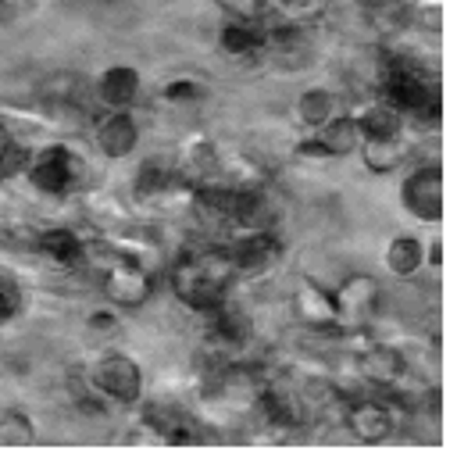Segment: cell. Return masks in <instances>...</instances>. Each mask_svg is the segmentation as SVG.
Segmentation results:
<instances>
[{
	"instance_id": "6da1fadb",
	"label": "cell",
	"mask_w": 457,
	"mask_h": 461,
	"mask_svg": "<svg viewBox=\"0 0 457 461\" xmlns=\"http://www.w3.org/2000/svg\"><path fill=\"white\" fill-rule=\"evenodd\" d=\"M168 283L172 294L197 315H208L211 308H219L222 301L232 297V283H236V268L228 261L226 247H190L175 258V265L168 268Z\"/></svg>"
},
{
	"instance_id": "7a4b0ae2",
	"label": "cell",
	"mask_w": 457,
	"mask_h": 461,
	"mask_svg": "<svg viewBox=\"0 0 457 461\" xmlns=\"http://www.w3.org/2000/svg\"><path fill=\"white\" fill-rule=\"evenodd\" d=\"M379 86H382V101L393 104L400 115L418 118V122H436L440 118V90L436 83L408 65L397 54H382L379 58Z\"/></svg>"
},
{
	"instance_id": "3957f363",
	"label": "cell",
	"mask_w": 457,
	"mask_h": 461,
	"mask_svg": "<svg viewBox=\"0 0 457 461\" xmlns=\"http://www.w3.org/2000/svg\"><path fill=\"white\" fill-rule=\"evenodd\" d=\"M132 197L143 212L154 215H179L190 212V197H193V183L175 168V161H147L136 172L132 183Z\"/></svg>"
},
{
	"instance_id": "277c9868",
	"label": "cell",
	"mask_w": 457,
	"mask_h": 461,
	"mask_svg": "<svg viewBox=\"0 0 457 461\" xmlns=\"http://www.w3.org/2000/svg\"><path fill=\"white\" fill-rule=\"evenodd\" d=\"M83 161L65 147V143H47L36 154H29L22 176L29 179V186L43 197H65L76 190V183L83 179Z\"/></svg>"
},
{
	"instance_id": "5b68a950",
	"label": "cell",
	"mask_w": 457,
	"mask_h": 461,
	"mask_svg": "<svg viewBox=\"0 0 457 461\" xmlns=\"http://www.w3.org/2000/svg\"><path fill=\"white\" fill-rule=\"evenodd\" d=\"M336 297V333L340 337H361L372 330L375 312H379V283L375 276L354 272L333 290Z\"/></svg>"
},
{
	"instance_id": "8992f818",
	"label": "cell",
	"mask_w": 457,
	"mask_h": 461,
	"mask_svg": "<svg viewBox=\"0 0 457 461\" xmlns=\"http://www.w3.org/2000/svg\"><path fill=\"white\" fill-rule=\"evenodd\" d=\"M254 408L261 411V422H264L268 429L290 433V429H304V426L311 422L308 401H304V393H300V383H293V379H286V375H264Z\"/></svg>"
},
{
	"instance_id": "52a82bcc",
	"label": "cell",
	"mask_w": 457,
	"mask_h": 461,
	"mask_svg": "<svg viewBox=\"0 0 457 461\" xmlns=\"http://www.w3.org/2000/svg\"><path fill=\"white\" fill-rule=\"evenodd\" d=\"M101 290H104V297L112 301L114 308L132 312V308H143L150 301L154 276H150L147 265H139L132 254H125L118 247V254H114L112 261L104 265V272H101Z\"/></svg>"
},
{
	"instance_id": "ba28073f",
	"label": "cell",
	"mask_w": 457,
	"mask_h": 461,
	"mask_svg": "<svg viewBox=\"0 0 457 461\" xmlns=\"http://www.w3.org/2000/svg\"><path fill=\"white\" fill-rule=\"evenodd\" d=\"M139 429H147V444L157 447H190L204 440V426L175 401H150L143 408Z\"/></svg>"
},
{
	"instance_id": "9c48e42d",
	"label": "cell",
	"mask_w": 457,
	"mask_h": 461,
	"mask_svg": "<svg viewBox=\"0 0 457 461\" xmlns=\"http://www.w3.org/2000/svg\"><path fill=\"white\" fill-rule=\"evenodd\" d=\"M86 375H90L94 390H97L108 404L132 408V404H139V397H143V372H139V365H136L129 354H118V350H114V354L97 357Z\"/></svg>"
},
{
	"instance_id": "30bf717a",
	"label": "cell",
	"mask_w": 457,
	"mask_h": 461,
	"mask_svg": "<svg viewBox=\"0 0 457 461\" xmlns=\"http://www.w3.org/2000/svg\"><path fill=\"white\" fill-rule=\"evenodd\" d=\"M340 422L357 444H386L393 437V429H397L393 408L386 401H379L375 393L372 397H346Z\"/></svg>"
},
{
	"instance_id": "8fae6325",
	"label": "cell",
	"mask_w": 457,
	"mask_h": 461,
	"mask_svg": "<svg viewBox=\"0 0 457 461\" xmlns=\"http://www.w3.org/2000/svg\"><path fill=\"white\" fill-rule=\"evenodd\" d=\"M400 201H404V208H408L418 222L436 226V222L444 219V172H440V165H418V168L404 179Z\"/></svg>"
},
{
	"instance_id": "7c38bea8",
	"label": "cell",
	"mask_w": 457,
	"mask_h": 461,
	"mask_svg": "<svg viewBox=\"0 0 457 461\" xmlns=\"http://www.w3.org/2000/svg\"><path fill=\"white\" fill-rule=\"evenodd\" d=\"M228 261L236 268V276H264L279 265L282 258V240L272 230H254L232 236V243L226 247Z\"/></svg>"
},
{
	"instance_id": "4fadbf2b",
	"label": "cell",
	"mask_w": 457,
	"mask_h": 461,
	"mask_svg": "<svg viewBox=\"0 0 457 461\" xmlns=\"http://www.w3.org/2000/svg\"><path fill=\"white\" fill-rule=\"evenodd\" d=\"M290 312L300 326H308L315 333H336V297L322 283L304 279L290 297Z\"/></svg>"
},
{
	"instance_id": "5bb4252c",
	"label": "cell",
	"mask_w": 457,
	"mask_h": 461,
	"mask_svg": "<svg viewBox=\"0 0 457 461\" xmlns=\"http://www.w3.org/2000/svg\"><path fill=\"white\" fill-rule=\"evenodd\" d=\"M254 340V319L243 304H236L232 297L222 301L219 308L208 312V344L211 347H222L228 354L250 347Z\"/></svg>"
},
{
	"instance_id": "9a60e30c",
	"label": "cell",
	"mask_w": 457,
	"mask_h": 461,
	"mask_svg": "<svg viewBox=\"0 0 457 461\" xmlns=\"http://www.w3.org/2000/svg\"><path fill=\"white\" fill-rule=\"evenodd\" d=\"M219 47L232 61H250L268 50V25L264 18H226L219 32Z\"/></svg>"
},
{
	"instance_id": "2e32d148",
	"label": "cell",
	"mask_w": 457,
	"mask_h": 461,
	"mask_svg": "<svg viewBox=\"0 0 457 461\" xmlns=\"http://www.w3.org/2000/svg\"><path fill=\"white\" fill-rule=\"evenodd\" d=\"M411 368H408V361H404V354L397 350V347H364L361 354H357V375L368 383V386H375V390H393L404 375H408Z\"/></svg>"
},
{
	"instance_id": "e0dca14e",
	"label": "cell",
	"mask_w": 457,
	"mask_h": 461,
	"mask_svg": "<svg viewBox=\"0 0 457 461\" xmlns=\"http://www.w3.org/2000/svg\"><path fill=\"white\" fill-rule=\"evenodd\" d=\"M94 143H97V150L104 158L121 161V158H129L136 150L139 125H136V118L129 115V112H108V115L97 118V125H94Z\"/></svg>"
},
{
	"instance_id": "ac0fdd59",
	"label": "cell",
	"mask_w": 457,
	"mask_h": 461,
	"mask_svg": "<svg viewBox=\"0 0 457 461\" xmlns=\"http://www.w3.org/2000/svg\"><path fill=\"white\" fill-rule=\"evenodd\" d=\"M175 168L193 183H219V172H222V154L215 150V143L208 136H190L183 147H179V161Z\"/></svg>"
},
{
	"instance_id": "d6986e66",
	"label": "cell",
	"mask_w": 457,
	"mask_h": 461,
	"mask_svg": "<svg viewBox=\"0 0 457 461\" xmlns=\"http://www.w3.org/2000/svg\"><path fill=\"white\" fill-rule=\"evenodd\" d=\"M32 247H36L50 265L79 268V265H83L86 236H79L76 230H65V226H50V230H40L32 236Z\"/></svg>"
},
{
	"instance_id": "ffe728a7",
	"label": "cell",
	"mask_w": 457,
	"mask_h": 461,
	"mask_svg": "<svg viewBox=\"0 0 457 461\" xmlns=\"http://www.w3.org/2000/svg\"><path fill=\"white\" fill-rule=\"evenodd\" d=\"M139 97V72L132 65H112L97 79V101L108 112H129Z\"/></svg>"
},
{
	"instance_id": "44dd1931",
	"label": "cell",
	"mask_w": 457,
	"mask_h": 461,
	"mask_svg": "<svg viewBox=\"0 0 457 461\" xmlns=\"http://www.w3.org/2000/svg\"><path fill=\"white\" fill-rule=\"evenodd\" d=\"M361 158H364V165H368V172H375V176H386V172H397L404 161H408V154H411V143H408V136L400 132V136H386V140H361Z\"/></svg>"
},
{
	"instance_id": "7402d4cb",
	"label": "cell",
	"mask_w": 457,
	"mask_h": 461,
	"mask_svg": "<svg viewBox=\"0 0 457 461\" xmlns=\"http://www.w3.org/2000/svg\"><path fill=\"white\" fill-rule=\"evenodd\" d=\"M315 140L322 143L326 158H346L361 147V129H357V118L354 115H333L326 125L315 129Z\"/></svg>"
},
{
	"instance_id": "603a6c76",
	"label": "cell",
	"mask_w": 457,
	"mask_h": 461,
	"mask_svg": "<svg viewBox=\"0 0 457 461\" xmlns=\"http://www.w3.org/2000/svg\"><path fill=\"white\" fill-rule=\"evenodd\" d=\"M86 215H90V222H94L97 230H104V232L132 230V212H129V204H125L121 197H114V194H90V197H86Z\"/></svg>"
},
{
	"instance_id": "cb8c5ba5",
	"label": "cell",
	"mask_w": 457,
	"mask_h": 461,
	"mask_svg": "<svg viewBox=\"0 0 457 461\" xmlns=\"http://www.w3.org/2000/svg\"><path fill=\"white\" fill-rule=\"evenodd\" d=\"M354 118H357L361 140H386V136H400L404 132V115L386 101H375V104L361 108V115Z\"/></svg>"
},
{
	"instance_id": "d4e9b609",
	"label": "cell",
	"mask_w": 457,
	"mask_h": 461,
	"mask_svg": "<svg viewBox=\"0 0 457 461\" xmlns=\"http://www.w3.org/2000/svg\"><path fill=\"white\" fill-rule=\"evenodd\" d=\"M422 265H426V247L415 236H393L386 243V268L397 279H411Z\"/></svg>"
},
{
	"instance_id": "484cf974",
	"label": "cell",
	"mask_w": 457,
	"mask_h": 461,
	"mask_svg": "<svg viewBox=\"0 0 457 461\" xmlns=\"http://www.w3.org/2000/svg\"><path fill=\"white\" fill-rule=\"evenodd\" d=\"M336 115V97L329 94V90H304L300 97H297V118L308 125V129H318V125H326L329 118Z\"/></svg>"
},
{
	"instance_id": "4316f807",
	"label": "cell",
	"mask_w": 457,
	"mask_h": 461,
	"mask_svg": "<svg viewBox=\"0 0 457 461\" xmlns=\"http://www.w3.org/2000/svg\"><path fill=\"white\" fill-rule=\"evenodd\" d=\"M36 444V426L25 411L18 408H7L0 415V447H29Z\"/></svg>"
},
{
	"instance_id": "83f0119b",
	"label": "cell",
	"mask_w": 457,
	"mask_h": 461,
	"mask_svg": "<svg viewBox=\"0 0 457 461\" xmlns=\"http://www.w3.org/2000/svg\"><path fill=\"white\" fill-rule=\"evenodd\" d=\"M22 304H25V297H22L18 279L7 276V272H0V326L14 322L22 315Z\"/></svg>"
},
{
	"instance_id": "f1b7e54d",
	"label": "cell",
	"mask_w": 457,
	"mask_h": 461,
	"mask_svg": "<svg viewBox=\"0 0 457 461\" xmlns=\"http://www.w3.org/2000/svg\"><path fill=\"white\" fill-rule=\"evenodd\" d=\"M161 97L172 101V104H197V101L208 97V90H204V83H197V79H172V83H165Z\"/></svg>"
},
{
	"instance_id": "f546056e",
	"label": "cell",
	"mask_w": 457,
	"mask_h": 461,
	"mask_svg": "<svg viewBox=\"0 0 457 461\" xmlns=\"http://www.w3.org/2000/svg\"><path fill=\"white\" fill-rule=\"evenodd\" d=\"M228 18H264L268 4L264 0H215Z\"/></svg>"
},
{
	"instance_id": "4dcf8cb0",
	"label": "cell",
	"mask_w": 457,
	"mask_h": 461,
	"mask_svg": "<svg viewBox=\"0 0 457 461\" xmlns=\"http://www.w3.org/2000/svg\"><path fill=\"white\" fill-rule=\"evenodd\" d=\"M86 326H90L94 333H118V315L101 308V312H94V315H90V322H86Z\"/></svg>"
},
{
	"instance_id": "1f68e13d",
	"label": "cell",
	"mask_w": 457,
	"mask_h": 461,
	"mask_svg": "<svg viewBox=\"0 0 457 461\" xmlns=\"http://www.w3.org/2000/svg\"><path fill=\"white\" fill-rule=\"evenodd\" d=\"M286 14H304V11H315L322 0H279Z\"/></svg>"
},
{
	"instance_id": "d6a6232c",
	"label": "cell",
	"mask_w": 457,
	"mask_h": 461,
	"mask_svg": "<svg viewBox=\"0 0 457 461\" xmlns=\"http://www.w3.org/2000/svg\"><path fill=\"white\" fill-rule=\"evenodd\" d=\"M11 147H14V132H11V129H7V122L0 118V158H4Z\"/></svg>"
},
{
	"instance_id": "836d02e7",
	"label": "cell",
	"mask_w": 457,
	"mask_h": 461,
	"mask_svg": "<svg viewBox=\"0 0 457 461\" xmlns=\"http://www.w3.org/2000/svg\"><path fill=\"white\" fill-rule=\"evenodd\" d=\"M426 261H433V265H444V240H440V236L433 240V247H429V254H426Z\"/></svg>"
},
{
	"instance_id": "e575fe53",
	"label": "cell",
	"mask_w": 457,
	"mask_h": 461,
	"mask_svg": "<svg viewBox=\"0 0 457 461\" xmlns=\"http://www.w3.org/2000/svg\"><path fill=\"white\" fill-rule=\"evenodd\" d=\"M357 4H368V7H375V4H382V0H357Z\"/></svg>"
},
{
	"instance_id": "d590c367",
	"label": "cell",
	"mask_w": 457,
	"mask_h": 461,
	"mask_svg": "<svg viewBox=\"0 0 457 461\" xmlns=\"http://www.w3.org/2000/svg\"><path fill=\"white\" fill-rule=\"evenodd\" d=\"M264 4H272V0H264Z\"/></svg>"
}]
</instances>
